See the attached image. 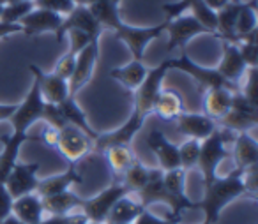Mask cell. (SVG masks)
Masks as SVG:
<instances>
[{
	"mask_svg": "<svg viewBox=\"0 0 258 224\" xmlns=\"http://www.w3.org/2000/svg\"><path fill=\"white\" fill-rule=\"evenodd\" d=\"M97 58H99V41H92L76 55L75 71L69 78V96L76 97V94L92 80L96 71Z\"/></svg>",
	"mask_w": 258,
	"mask_h": 224,
	"instance_id": "8fae6325",
	"label": "cell"
},
{
	"mask_svg": "<svg viewBox=\"0 0 258 224\" xmlns=\"http://www.w3.org/2000/svg\"><path fill=\"white\" fill-rule=\"evenodd\" d=\"M149 177H151V168L144 166V164L137 159L127 170L124 171V175H122L118 182H120V184L129 191V194H131V192L140 191V189L147 184Z\"/></svg>",
	"mask_w": 258,
	"mask_h": 224,
	"instance_id": "d6a6232c",
	"label": "cell"
},
{
	"mask_svg": "<svg viewBox=\"0 0 258 224\" xmlns=\"http://www.w3.org/2000/svg\"><path fill=\"white\" fill-rule=\"evenodd\" d=\"M235 90H230L226 87L219 89H209L204 94V110L209 118L218 122L226 115V111L232 106V97Z\"/></svg>",
	"mask_w": 258,
	"mask_h": 224,
	"instance_id": "7402d4cb",
	"label": "cell"
},
{
	"mask_svg": "<svg viewBox=\"0 0 258 224\" xmlns=\"http://www.w3.org/2000/svg\"><path fill=\"white\" fill-rule=\"evenodd\" d=\"M76 6H85V8H89V6L92 4H97V2H103V0H73ZM113 2H117V4H120V2H125V0H113Z\"/></svg>",
	"mask_w": 258,
	"mask_h": 224,
	"instance_id": "681fc988",
	"label": "cell"
},
{
	"mask_svg": "<svg viewBox=\"0 0 258 224\" xmlns=\"http://www.w3.org/2000/svg\"><path fill=\"white\" fill-rule=\"evenodd\" d=\"M71 29L83 30V32H87L90 37H94V39H99L101 32H103V29H101V25L96 22V18L92 16L90 9L85 8V6H76L68 16H64L60 30H58V34L55 36L57 37V43H62L66 37V32Z\"/></svg>",
	"mask_w": 258,
	"mask_h": 224,
	"instance_id": "e0dca14e",
	"label": "cell"
},
{
	"mask_svg": "<svg viewBox=\"0 0 258 224\" xmlns=\"http://www.w3.org/2000/svg\"><path fill=\"white\" fill-rule=\"evenodd\" d=\"M198 154H200V141L193 138H187L186 141L179 146L180 168H182L184 171L193 170L198 163Z\"/></svg>",
	"mask_w": 258,
	"mask_h": 224,
	"instance_id": "d590c367",
	"label": "cell"
},
{
	"mask_svg": "<svg viewBox=\"0 0 258 224\" xmlns=\"http://www.w3.org/2000/svg\"><path fill=\"white\" fill-rule=\"evenodd\" d=\"M256 36H258V30L249 36L242 37V39L237 43L240 50V55H242L244 62H246L247 67H256L258 64V41H256Z\"/></svg>",
	"mask_w": 258,
	"mask_h": 224,
	"instance_id": "8d00e7d4",
	"label": "cell"
},
{
	"mask_svg": "<svg viewBox=\"0 0 258 224\" xmlns=\"http://www.w3.org/2000/svg\"><path fill=\"white\" fill-rule=\"evenodd\" d=\"M32 2H34V8L46 9V11L57 13L60 16H68L76 8V4L73 0H32Z\"/></svg>",
	"mask_w": 258,
	"mask_h": 224,
	"instance_id": "74e56055",
	"label": "cell"
},
{
	"mask_svg": "<svg viewBox=\"0 0 258 224\" xmlns=\"http://www.w3.org/2000/svg\"><path fill=\"white\" fill-rule=\"evenodd\" d=\"M147 145H149V148L152 150V154L156 156V159H158V163H159V168H161L163 171L180 168L179 146L173 145L165 136V132L158 131V129L151 131L147 136Z\"/></svg>",
	"mask_w": 258,
	"mask_h": 224,
	"instance_id": "ac0fdd59",
	"label": "cell"
},
{
	"mask_svg": "<svg viewBox=\"0 0 258 224\" xmlns=\"http://www.w3.org/2000/svg\"><path fill=\"white\" fill-rule=\"evenodd\" d=\"M11 215H15L23 224H37L44 217L43 199L37 192L15 198Z\"/></svg>",
	"mask_w": 258,
	"mask_h": 224,
	"instance_id": "44dd1931",
	"label": "cell"
},
{
	"mask_svg": "<svg viewBox=\"0 0 258 224\" xmlns=\"http://www.w3.org/2000/svg\"><path fill=\"white\" fill-rule=\"evenodd\" d=\"M64 22V16L57 15V13L46 11V9H37L34 8L25 18L20 20V25H22V34L29 37L41 36V34L51 32L57 36L58 30Z\"/></svg>",
	"mask_w": 258,
	"mask_h": 224,
	"instance_id": "9a60e30c",
	"label": "cell"
},
{
	"mask_svg": "<svg viewBox=\"0 0 258 224\" xmlns=\"http://www.w3.org/2000/svg\"><path fill=\"white\" fill-rule=\"evenodd\" d=\"M58 108H60L62 115H64L66 122H68L69 125H75V127H78L80 131L85 132L89 138L96 139L97 134L99 132H96L92 129V125L89 124V118H87L85 111L80 108V104L76 103V97H71L69 96L66 101H62L60 104H58Z\"/></svg>",
	"mask_w": 258,
	"mask_h": 224,
	"instance_id": "f1b7e54d",
	"label": "cell"
},
{
	"mask_svg": "<svg viewBox=\"0 0 258 224\" xmlns=\"http://www.w3.org/2000/svg\"><path fill=\"white\" fill-rule=\"evenodd\" d=\"M60 156H64L69 163L76 164L82 157H85L89 152L94 150V139L89 138L83 131H80L75 125H66L58 131L57 145Z\"/></svg>",
	"mask_w": 258,
	"mask_h": 224,
	"instance_id": "30bf717a",
	"label": "cell"
},
{
	"mask_svg": "<svg viewBox=\"0 0 258 224\" xmlns=\"http://www.w3.org/2000/svg\"><path fill=\"white\" fill-rule=\"evenodd\" d=\"M2 4H9V2H18V0H0Z\"/></svg>",
	"mask_w": 258,
	"mask_h": 224,
	"instance_id": "816d5d0a",
	"label": "cell"
},
{
	"mask_svg": "<svg viewBox=\"0 0 258 224\" xmlns=\"http://www.w3.org/2000/svg\"><path fill=\"white\" fill-rule=\"evenodd\" d=\"M230 0H204V4L207 6L209 9H212L214 13H218L219 9H223Z\"/></svg>",
	"mask_w": 258,
	"mask_h": 224,
	"instance_id": "c3c4849f",
	"label": "cell"
},
{
	"mask_svg": "<svg viewBox=\"0 0 258 224\" xmlns=\"http://www.w3.org/2000/svg\"><path fill=\"white\" fill-rule=\"evenodd\" d=\"M29 139L34 138H30L29 134H16V132H13L11 136L2 139V143H4V148L0 152V182L2 184L6 182L8 175L11 173L13 166L18 163V156L23 143L29 141Z\"/></svg>",
	"mask_w": 258,
	"mask_h": 224,
	"instance_id": "cb8c5ba5",
	"label": "cell"
},
{
	"mask_svg": "<svg viewBox=\"0 0 258 224\" xmlns=\"http://www.w3.org/2000/svg\"><path fill=\"white\" fill-rule=\"evenodd\" d=\"M44 110V99L41 96V90L37 82L34 80L32 87H30L29 94L25 96L22 104H18L15 113L11 115L9 122L13 125V132L16 134H29V129L32 127L36 122L41 120Z\"/></svg>",
	"mask_w": 258,
	"mask_h": 224,
	"instance_id": "ba28073f",
	"label": "cell"
},
{
	"mask_svg": "<svg viewBox=\"0 0 258 224\" xmlns=\"http://www.w3.org/2000/svg\"><path fill=\"white\" fill-rule=\"evenodd\" d=\"M147 72H149V67H145L144 62L135 60V58H133V60L127 62V64L122 65V67L111 69L110 76L115 80V82L120 83L125 90H129V92H135V90L142 85V82L145 80Z\"/></svg>",
	"mask_w": 258,
	"mask_h": 224,
	"instance_id": "d4e9b609",
	"label": "cell"
},
{
	"mask_svg": "<svg viewBox=\"0 0 258 224\" xmlns=\"http://www.w3.org/2000/svg\"><path fill=\"white\" fill-rule=\"evenodd\" d=\"M87 219L83 213L80 215H75L73 213H68V215H48V217H43L37 224H85Z\"/></svg>",
	"mask_w": 258,
	"mask_h": 224,
	"instance_id": "b9f144b4",
	"label": "cell"
},
{
	"mask_svg": "<svg viewBox=\"0 0 258 224\" xmlns=\"http://www.w3.org/2000/svg\"><path fill=\"white\" fill-rule=\"evenodd\" d=\"M216 71H218L230 85L239 89V83L242 82L244 74H246L247 65H246V62H244L237 44L223 41V57H221L219 65L216 67Z\"/></svg>",
	"mask_w": 258,
	"mask_h": 224,
	"instance_id": "2e32d148",
	"label": "cell"
},
{
	"mask_svg": "<svg viewBox=\"0 0 258 224\" xmlns=\"http://www.w3.org/2000/svg\"><path fill=\"white\" fill-rule=\"evenodd\" d=\"M0 224H23V222H20V220L16 219L15 215H9V217H6V219L2 220Z\"/></svg>",
	"mask_w": 258,
	"mask_h": 224,
	"instance_id": "f907efd6",
	"label": "cell"
},
{
	"mask_svg": "<svg viewBox=\"0 0 258 224\" xmlns=\"http://www.w3.org/2000/svg\"><path fill=\"white\" fill-rule=\"evenodd\" d=\"M82 182H83V177L78 173L75 164L69 163V168L64 173H58V175H53V177L44 178V180H39L36 192L41 198H46V196H53V194H58V192L69 191L75 184H82Z\"/></svg>",
	"mask_w": 258,
	"mask_h": 224,
	"instance_id": "ffe728a7",
	"label": "cell"
},
{
	"mask_svg": "<svg viewBox=\"0 0 258 224\" xmlns=\"http://www.w3.org/2000/svg\"><path fill=\"white\" fill-rule=\"evenodd\" d=\"M175 125L180 134L198 139V141L211 136L218 129V124L205 113H187V111H184L182 115L175 118Z\"/></svg>",
	"mask_w": 258,
	"mask_h": 224,
	"instance_id": "d6986e66",
	"label": "cell"
},
{
	"mask_svg": "<svg viewBox=\"0 0 258 224\" xmlns=\"http://www.w3.org/2000/svg\"><path fill=\"white\" fill-rule=\"evenodd\" d=\"M235 138V132L228 129H216L211 136L200 141V154H198L197 166L200 168L202 177H204V185H209L216 177H218V168L223 163V159L228 157L226 145L228 141Z\"/></svg>",
	"mask_w": 258,
	"mask_h": 224,
	"instance_id": "7a4b0ae2",
	"label": "cell"
},
{
	"mask_svg": "<svg viewBox=\"0 0 258 224\" xmlns=\"http://www.w3.org/2000/svg\"><path fill=\"white\" fill-rule=\"evenodd\" d=\"M13 201H15V198L9 194L6 184H2V182H0V222H2L6 217L11 215Z\"/></svg>",
	"mask_w": 258,
	"mask_h": 224,
	"instance_id": "7bdbcfd3",
	"label": "cell"
},
{
	"mask_svg": "<svg viewBox=\"0 0 258 224\" xmlns=\"http://www.w3.org/2000/svg\"><path fill=\"white\" fill-rule=\"evenodd\" d=\"M41 199H43L44 213H48V215H68V213H73L75 210H80L83 201L71 189L53 196H46V198H41Z\"/></svg>",
	"mask_w": 258,
	"mask_h": 224,
	"instance_id": "4316f807",
	"label": "cell"
},
{
	"mask_svg": "<svg viewBox=\"0 0 258 224\" xmlns=\"http://www.w3.org/2000/svg\"><path fill=\"white\" fill-rule=\"evenodd\" d=\"M233 157L237 170L244 171L249 166L258 164V143L247 132H237L233 138Z\"/></svg>",
	"mask_w": 258,
	"mask_h": 224,
	"instance_id": "603a6c76",
	"label": "cell"
},
{
	"mask_svg": "<svg viewBox=\"0 0 258 224\" xmlns=\"http://www.w3.org/2000/svg\"><path fill=\"white\" fill-rule=\"evenodd\" d=\"M106 156V163L113 175V180H120V177L124 175V171L127 170L131 164L137 161L133 150L129 148V145H115L104 150Z\"/></svg>",
	"mask_w": 258,
	"mask_h": 224,
	"instance_id": "f546056e",
	"label": "cell"
},
{
	"mask_svg": "<svg viewBox=\"0 0 258 224\" xmlns=\"http://www.w3.org/2000/svg\"><path fill=\"white\" fill-rule=\"evenodd\" d=\"M163 184H165L166 191L177 199H186V171L182 168H175V170L163 171Z\"/></svg>",
	"mask_w": 258,
	"mask_h": 224,
	"instance_id": "836d02e7",
	"label": "cell"
},
{
	"mask_svg": "<svg viewBox=\"0 0 258 224\" xmlns=\"http://www.w3.org/2000/svg\"><path fill=\"white\" fill-rule=\"evenodd\" d=\"M135 224H177V222H172V220L165 219V217L154 215V213L149 212V208H145L144 212L138 215V219L135 220Z\"/></svg>",
	"mask_w": 258,
	"mask_h": 224,
	"instance_id": "ee69618b",
	"label": "cell"
},
{
	"mask_svg": "<svg viewBox=\"0 0 258 224\" xmlns=\"http://www.w3.org/2000/svg\"><path fill=\"white\" fill-rule=\"evenodd\" d=\"M125 194H129L127 189L118 180H113L106 189L97 192L96 196H92V198H89V199H83L80 210H82V213L85 215L87 220L104 224L110 210L113 208V205Z\"/></svg>",
	"mask_w": 258,
	"mask_h": 224,
	"instance_id": "277c9868",
	"label": "cell"
},
{
	"mask_svg": "<svg viewBox=\"0 0 258 224\" xmlns=\"http://www.w3.org/2000/svg\"><path fill=\"white\" fill-rule=\"evenodd\" d=\"M166 23L165 32L168 34V50H175L179 48L180 51H184L186 44L189 43L191 39H195L197 36H202V34H211L212 32L209 29H205L193 15L189 13H184V15L177 16L173 20H168Z\"/></svg>",
	"mask_w": 258,
	"mask_h": 224,
	"instance_id": "9c48e42d",
	"label": "cell"
},
{
	"mask_svg": "<svg viewBox=\"0 0 258 224\" xmlns=\"http://www.w3.org/2000/svg\"><path fill=\"white\" fill-rule=\"evenodd\" d=\"M41 120H44L46 122V125L55 127L57 131H60L62 127L68 125V122H66V118H64V115H62L58 104H51V103H46V101H44V110H43V117H41Z\"/></svg>",
	"mask_w": 258,
	"mask_h": 224,
	"instance_id": "f35d334b",
	"label": "cell"
},
{
	"mask_svg": "<svg viewBox=\"0 0 258 224\" xmlns=\"http://www.w3.org/2000/svg\"><path fill=\"white\" fill-rule=\"evenodd\" d=\"M75 64H76V55L66 51V53L57 60V64H55L53 74L60 76V78H64V80H68V82H69L73 71H75Z\"/></svg>",
	"mask_w": 258,
	"mask_h": 224,
	"instance_id": "60d3db41",
	"label": "cell"
},
{
	"mask_svg": "<svg viewBox=\"0 0 258 224\" xmlns=\"http://www.w3.org/2000/svg\"><path fill=\"white\" fill-rule=\"evenodd\" d=\"M66 36L69 37V53L73 55H78L80 51L83 50V48L87 46V44H90L92 41H99V39H94V37H90L87 32H83V30H78V29H71L66 32Z\"/></svg>",
	"mask_w": 258,
	"mask_h": 224,
	"instance_id": "ab89813d",
	"label": "cell"
},
{
	"mask_svg": "<svg viewBox=\"0 0 258 224\" xmlns=\"http://www.w3.org/2000/svg\"><path fill=\"white\" fill-rule=\"evenodd\" d=\"M145 118L142 113H138L137 110H133V113L129 115V118L117 127L115 131L110 132H103V134H97V138L94 139V150H99V152H104L106 148L115 145H129L133 141L135 136L140 132V129L144 127Z\"/></svg>",
	"mask_w": 258,
	"mask_h": 224,
	"instance_id": "7c38bea8",
	"label": "cell"
},
{
	"mask_svg": "<svg viewBox=\"0 0 258 224\" xmlns=\"http://www.w3.org/2000/svg\"><path fill=\"white\" fill-rule=\"evenodd\" d=\"M29 71L32 72L34 80L37 82L41 90V96L46 103L51 104H60L69 97V83L68 80L60 78V76L53 74V72H44L39 65L30 64Z\"/></svg>",
	"mask_w": 258,
	"mask_h": 224,
	"instance_id": "5bb4252c",
	"label": "cell"
},
{
	"mask_svg": "<svg viewBox=\"0 0 258 224\" xmlns=\"http://www.w3.org/2000/svg\"><path fill=\"white\" fill-rule=\"evenodd\" d=\"M152 113H156L165 122L175 120L179 115L184 113V97L177 90L163 89L156 99L154 106H152Z\"/></svg>",
	"mask_w": 258,
	"mask_h": 224,
	"instance_id": "484cf974",
	"label": "cell"
},
{
	"mask_svg": "<svg viewBox=\"0 0 258 224\" xmlns=\"http://www.w3.org/2000/svg\"><path fill=\"white\" fill-rule=\"evenodd\" d=\"M34 9L32 0H18V2H9L4 4L2 13H0V22L6 23H20V20L25 18Z\"/></svg>",
	"mask_w": 258,
	"mask_h": 224,
	"instance_id": "e575fe53",
	"label": "cell"
},
{
	"mask_svg": "<svg viewBox=\"0 0 258 224\" xmlns=\"http://www.w3.org/2000/svg\"><path fill=\"white\" fill-rule=\"evenodd\" d=\"M57 138H58V131H57V129L46 125V129L41 132V136H36L34 139H36V141L44 143V145H48V146H51V148H55V145H57Z\"/></svg>",
	"mask_w": 258,
	"mask_h": 224,
	"instance_id": "f6af8a7d",
	"label": "cell"
},
{
	"mask_svg": "<svg viewBox=\"0 0 258 224\" xmlns=\"http://www.w3.org/2000/svg\"><path fill=\"white\" fill-rule=\"evenodd\" d=\"M85 224H97V222H90V220H87V222Z\"/></svg>",
	"mask_w": 258,
	"mask_h": 224,
	"instance_id": "f5cc1de1",
	"label": "cell"
},
{
	"mask_svg": "<svg viewBox=\"0 0 258 224\" xmlns=\"http://www.w3.org/2000/svg\"><path fill=\"white\" fill-rule=\"evenodd\" d=\"M223 129H228L232 132H247L249 129L256 127L258 124V108L254 103H251L247 97H244L239 90L233 92L232 106L226 111L223 118H219Z\"/></svg>",
	"mask_w": 258,
	"mask_h": 224,
	"instance_id": "52a82bcc",
	"label": "cell"
},
{
	"mask_svg": "<svg viewBox=\"0 0 258 224\" xmlns=\"http://www.w3.org/2000/svg\"><path fill=\"white\" fill-rule=\"evenodd\" d=\"M144 210L145 208L140 205V201H135L131 194H125L113 205L104 224H135Z\"/></svg>",
	"mask_w": 258,
	"mask_h": 224,
	"instance_id": "83f0119b",
	"label": "cell"
},
{
	"mask_svg": "<svg viewBox=\"0 0 258 224\" xmlns=\"http://www.w3.org/2000/svg\"><path fill=\"white\" fill-rule=\"evenodd\" d=\"M168 64H170V69H177V71H182V72H186L187 76H191V78L195 80V83H197L204 92L209 89H219V87H226V89H230V90H239L237 87L230 85V83L216 71V67L214 69L204 67V65L197 64V62L187 57L186 51H182L180 57H177V58H168Z\"/></svg>",
	"mask_w": 258,
	"mask_h": 224,
	"instance_id": "8992f818",
	"label": "cell"
},
{
	"mask_svg": "<svg viewBox=\"0 0 258 224\" xmlns=\"http://www.w3.org/2000/svg\"><path fill=\"white\" fill-rule=\"evenodd\" d=\"M242 194H247L242 180V171L235 168L232 173L225 177H216L211 184L205 185L204 198L202 201L195 203V208L204 212V224H218L225 206Z\"/></svg>",
	"mask_w": 258,
	"mask_h": 224,
	"instance_id": "6da1fadb",
	"label": "cell"
},
{
	"mask_svg": "<svg viewBox=\"0 0 258 224\" xmlns=\"http://www.w3.org/2000/svg\"><path fill=\"white\" fill-rule=\"evenodd\" d=\"M165 29H166V23H159V25H152V27H135V25H127V23H124L120 20L113 27V34L118 41H122L129 48L135 60H142L147 46L154 39H158L161 34H165Z\"/></svg>",
	"mask_w": 258,
	"mask_h": 224,
	"instance_id": "3957f363",
	"label": "cell"
},
{
	"mask_svg": "<svg viewBox=\"0 0 258 224\" xmlns=\"http://www.w3.org/2000/svg\"><path fill=\"white\" fill-rule=\"evenodd\" d=\"M18 104H0V122L9 120Z\"/></svg>",
	"mask_w": 258,
	"mask_h": 224,
	"instance_id": "7dc6e473",
	"label": "cell"
},
{
	"mask_svg": "<svg viewBox=\"0 0 258 224\" xmlns=\"http://www.w3.org/2000/svg\"><path fill=\"white\" fill-rule=\"evenodd\" d=\"M90 13L96 18V22L101 25V29H110L113 30V27L120 22V15H118V4L113 0H103L97 4L89 6Z\"/></svg>",
	"mask_w": 258,
	"mask_h": 224,
	"instance_id": "4dcf8cb0",
	"label": "cell"
},
{
	"mask_svg": "<svg viewBox=\"0 0 258 224\" xmlns=\"http://www.w3.org/2000/svg\"><path fill=\"white\" fill-rule=\"evenodd\" d=\"M256 0H249V2H242L239 11V18H237L235 25V34L237 41H240L242 37L249 36V34L256 32Z\"/></svg>",
	"mask_w": 258,
	"mask_h": 224,
	"instance_id": "1f68e13d",
	"label": "cell"
},
{
	"mask_svg": "<svg viewBox=\"0 0 258 224\" xmlns=\"http://www.w3.org/2000/svg\"><path fill=\"white\" fill-rule=\"evenodd\" d=\"M22 25L20 23H6V22H0V39L2 37H9L13 34H22Z\"/></svg>",
	"mask_w": 258,
	"mask_h": 224,
	"instance_id": "bcb514c9",
	"label": "cell"
},
{
	"mask_svg": "<svg viewBox=\"0 0 258 224\" xmlns=\"http://www.w3.org/2000/svg\"><path fill=\"white\" fill-rule=\"evenodd\" d=\"M37 171H39V163H16L4 182L9 194L13 198H20V196L36 192L39 184Z\"/></svg>",
	"mask_w": 258,
	"mask_h": 224,
	"instance_id": "4fadbf2b",
	"label": "cell"
},
{
	"mask_svg": "<svg viewBox=\"0 0 258 224\" xmlns=\"http://www.w3.org/2000/svg\"><path fill=\"white\" fill-rule=\"evenodd\" d=\"M170 71L168 58L163 60L159 65L149 69L147 76L142 82V85L135 90V108L138 113H142L144 117H149L152 113V106H154L156 99H158L159 92L163 90V82H165L166 74Z\"/></svg>",
	"mask_w": 258,
	"mask_h": 224,
	"instance_id": "5b68a950",
	"label": "cell"
}]
</instances>
